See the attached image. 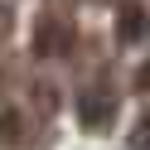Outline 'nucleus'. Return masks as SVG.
Returning a JSON list of instances; mask_svg holds the SVG:
<instances>
[{
	"mask_svg": "<svg viewBox=\"0 0 150 150\" xmlns=\"http://www.w3.org/2000/svg\"><path fill=\"white\" fill-rule=\"evenodd\" d=\"M20 140V111H0V145Z\"/></svg>",
	"mask_w": 150,
	"mask_h": 150,
	"instance_id": "obj_3",
	"label": "nucleus"
},
{
	"mask_svg": "<svg viewBox=\"0 0 150 150\" xmlns=\"http://www.w3.org/2000/svg\"><path fill=\"white\" fill-rule=\"evenodd\" d=\"M78 116L87 121V126H102V121L111 116V102H102V97H78Z\"/></svg>",
	"mask_w": 150,
	"mask_h": 150,
	"instance_id": "obj_1",
	"label": "nucleus"
},
{
	"mask_svg": "<svg viewBox=\"0 0 150 150\" xmlns=\"http://www.w3.org/2000/svg\"><path fill=\"white\" fill-rule=\"evenodd\" d=\"M140 24H145L140 5H126V10H121V39H126V44H136V39H140Z\"/></svg>",
	"mask_w": 150,
	"mask_h": 150,
	"instance_id": "obj_2",
	"label": "nucleus"
},
{
	"mask_svg": "<svg viewBox=\"0 0 150 150\" xmlns=\"http://www.w3.org/2000/svg\"><path fill=\"white\" fill-rule=\"evenodd\" d=\"M53 44V24H39V34H34V53H49Z\"/></svg>",
	"mask_w": 150,
	"mask_h": 150,
	"instance_id": "obj_4",
	"label": "nucleus"
}]
</instances>
